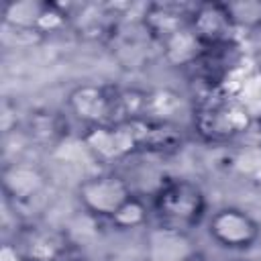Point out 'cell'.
Segmentation results:
<instances>
[{"instance_id":"6da1fadb","label":"cell","mask_w":261,"mask_h":261,"mask_svg":"<svg viewBox=\"0 0 261 261\" xmlns=\"http://www.w3.org/2000/svg\"><path fill=\"white\" fill-rule=\"evenodd\" d=\"M206 208L208 202L204 190L200 188V184L186 177L165 181L153 194L151 202V210L159 224L186 232H190L204 220Z\"/></svg>"},{"instance_id":"7a4b0ae2","label":"cell","mask_w":261,"mask_h":261,"mask_svg":"<svg viewBox=\"0 0 261 261\" xmlns=\"http://www.w3.org/2000/svg\"><path fill=\"white\" fill-rule=\"evenodd\" d=\"M253 124V112L237 98H212L194 110V128L204 141L224 143L247 133Z\"/></svg>"},{"instance_id":"3957f363","label":"cell","mask_w":261,"mask_h":261,"mask_svg":"<svg viewBox=\"0 0 261 261\" xmlns=\"http://www.w3.org/2000/svg\"><path fill=\"white\" fill-rule=\"evenodd\" d=\"M82 143L86 151L102 163L122 161L143 153V118L86 126Z\"/></svg>"},{"instance_id":"277c9868","label":"cell","mask_w":261,"mask_h":261,"mask_svg":"<svg viewBox=\"0 0 261 261\" xmlns=\"http://www.w3.org/2000/svg\"><path fill=\"white\" fill-rule=\"evenodd\" d=\"M69 114L86 126L120 122V88L106 84H80L69 90Z\"/></svg>"},{"instance_id":"5b68a950","label":"cell","mask_w":261,"mask_h":261,"mask_svg":"<svg viewBox=\"0 0 261 261\" xmlns=\"http://www.w3.org/2000/svg\"><path fill=\"white\" fill-rule=\"evenodd\" d=\"M77 202L80 206L96 218H106L110 216L135 194L130 184L116 171H104L86 177L77 186Z\"/></svg>"},{"instance_id":"8992f818","label":"cell","mask_w":261,"mask_h":261,"mask_svg":"<svg viewBox=\"0 0 261 261\" xmlns=\"http://www.w3.org/2000/svg\"><path fill=\"white\" fill-rule=\"evenodd\" d=\"M208 237L226 251H249L261 237V224L239 206H222L208 220Z\"/></svg>"},{"instance_id":"52a82bcc","label":"cell","mask_w":261,"mask_h":261,"mask_svg":"<svg viewBox=\"0 0 261 261\" xmlns=\"http://www.w3.org/2000/svg\"><path fill=\"white\" fill-rule=\"evenodd\" d=\"M190 29L196 33L206 49L230 45L237 31L226 2H200L192 6Z\"/></svg>"},{"instance_id":"ba28073f","label":"cell","mask_w":261,"mask_h":261,"mask_svg":"<svg viewBox=\"0 0 261 261\" xmlns=\"http://www.w3.org/2000/svg\"><path fill=\"white\" fill-rule=\"evenodd\" d=\"M198 247L190 232L157 224L145 237V261H196Z\"/></svg>"},{"instance_id":"9c48e42d","label":"cell","mask_w":261,"mask_h":261,"mask_svg":"<svg viewBox=\"0 0 261 261\" xmlns=\"http://www.w3.org/2000/svg\"><path fill=\"white\" fill-rule=\"evenodd\" d=\"M47 186H49L47 173L33 163L16 161V163L4 165V169H2L4 196L14 206L33 202L47 190Z\"/></svg>"},{"instance_id":"30bf717a","label":"cell","mask_w":261,"mask_h":261,"mask_svg":"<svg viewBox=\"0 0 261 261\" xmlns=\"http://www.w3.org/2000/svg\"><path fill=\"white\" fill-rule=\"evenodd\" d=\"M190 12L192 8H186L184 4L151 2L143 12V27L151 39L161 43L179 29L190 24Z\"/></svg>"},{"instance_id":"8fae6325","label":"cell","mask_w":261,"mask_h":261,"mask_svg":"<svg viewBox=\"0 0 261 261\" xmlns=\"http://www.w3.org/2000/svg\"><path fill=\"white\" fill-rule=\"evenodd\" d=\"M159 45H161V51H163V59L169 65H175V67L196 65L206 53L204 43L196 37V33L190 29V24L179 29L177 33H173L171 37L161 41Z\"/></svg>"},{"instance_id":"7c38bea8","label":"cell","mask_w":261,"mask_h":261,"mask_svg":"<svg viewBox=\"0 0 261 261\" xmlns=\"http://www.w3.org/2000/svg\"><path fill=\"white\" fill-rule=\"evenodd\" d=\"M181 143L184 135L175 122L143 118V153H173Z\"/></svg>"},{"instance_id":"4fadbf2b","label":"cell","mask_w":261,"mask_h":261,"mask_svg":"<svg viewBox=\"0 0 261 261\" xmlns=\"http://www.w3.org/2000/svg\"><path fill=\"white\" fill-rule=\"evenodd\" d=\"M69 249H71V245L67 243V237L59 230H49V228L31 232V237L27 239V245L22 247V251L27 253V257L31 261L53 259V257L63 255Z\"/></svg>"},{"instance_id":"5bb4252c","label":"cell","mask_w":261,"mask_h":261,"mask_svg":"<svg viewBox=\"0 0 261 261\" xmlns=\"http://www.w3.org/2000/svg\"><path fill=\"white\" fill-rule=\"evenodd\" d=\"M45 4L47 0H8L2 6V24L37 29Z\"/></svg>"},{"instance_id":"9a60e30c","label":"cell","mask_w":261,"mask_h":261,"mask_svg":"<svg viewBox=\"0 0 261 261\" xmlns=\"http://www.w3.org/2000/svg\"><path fill=\"white\" fill-rule=\"evenodd\" d=\"M151 206L137 194H133L112 216H110V224L116 230H137L147 226L149 218H151Z\"/></svg>"},{"instance_id":"2e32d148","label":"cell","mask_w":261,"mask_h":261,"mask_svg":"<svg viewBox=\"0 0 261 261\" xmlns=\"http://www.w3.org/2000/svg\"><path fill=\"white\" fill-rule=\"evenodd\" d=\"M181 108V96L169 88H157L147 92V110L145 118L153 120H163V122H173V114Z\"/></svg>"},{"instance_id":"e0dca14e","label":"cell","mask_w":261,"mask_h":261,"mask_svg":"<svg viewBox=\"0 0 261 261\" xmlns=\"http://www.w3.org/2000/svg\"><path fill=\"white\" fill-rule=\"evenodd\" d=\"M232 165L243 177L251 181H261V145H247L239 149Z\"/></svg>"},{"instance_id":"ac0fdd59","label":"cell","mask_w":261,"mask_h":261,"mask_svg":"<svg viewBox=\"0 0 261 261\" xmlns=\"http://www.w3.org/2000/svg\"><path fill=\"white\" fill-rule=\"evenodd\" d=\"M2 41L12 49H33L47 41V37L37 29H20L2 24Z\"/></svg>"},{"instance_id":"d6986e66","label":"cell","mask_w":261,"mask_h":261,"mask_svg":"<svg viewBox=\"0 0 261 261\" xmlns=\"http://www.w3.org/2000/svg\"><path fill=\"white\" fill-rule=\"evenodd\" d=\"M67 22H69L67 10H65L59 2L47 0V4H45V8H43V14H41V18H39L37 29H39L45 37H49V35H53V33H61V31L67 27Z\"/></svg>"},{"instance_id":"ffe728a7","label":"cell","mask_w":261,"mask_h":261,"mask_svg":"<svg viewBox=\"0 0 261 261\" xmlns=\"http://www.w3.org/2000/svg\"><path fill=\"white\" fill-rule=\"evenodd\" d=\"M234 27L261 24V2H226Z\"/></svg>"},{"instance_id":"44dd1931","label":"cell","mask_w":261,"mask_h":261,"mask_svg":"<svg viewBox=\"0 0 261 261\" xmlns=\"http://www.w3.org/2000/svg\"><path fill=\"white\" fill-rule=\"evenodd\" d=\"M0 261H31V259L27 257V253L18 245L4 243L0 247Z\"/></svg>"},{"instance_id":"7402d4cb","label":"cell","mask_w":261,"mask_h":261,"mask_svg":"<svg viewBox=\"0 0 261 261\" xmlns=\"http://www.w3.org/2000/svg\"><path fill=\"white\" fill-rule=\"evenodd\" d=\"M239 261H253V259H239Z\"/></svg>"}]
</instances>
